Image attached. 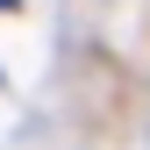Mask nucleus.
Instances as JSON below:
<instances>
[{
    "instance_id": "f257e3e1",
    "label": "nucleus",
    "mask_w": 150,
    "mask_h": 150,
    "mask_svg": "<svg viewBox=\"0 0 150 150\" xmlns=\"http://www.w3.org/2000/svg\"><path fill=\"white\" fill-rule=\"evenodd\" d=\"M0 7H7V0H0Z\"/></svg>"
}]
</instances>
